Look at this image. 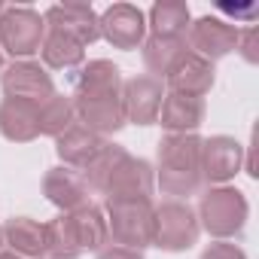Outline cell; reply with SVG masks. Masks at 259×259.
I'll use <instances>...</instances> for the list:
<instances>
[{"label": "cell", "instance_id": "1", "mask_svg": "<svg viewBox=\"0 0 259 259\" xmlns=\"http://www.w3.org/2000/svg\"><path fill=\"white\" fill-rule=\"evenodd\" d=\"M110 244L107 217L98 204H82L46 223V259H79Z\"/></svg>", "mask_w": 259, "mask_h": 259}, {"label": "cell", "instance_id": "2", "mask_svg": "<svg viewBox=\"0 0 259 259\" xmlns=\"http://www.w3.org/2000/svg\"><path fill=\"white\" fill-rule=\"evenodd\" d=\"M156 183L174 201L198 195L201 183V138L198 135H165L159 141Z\"/></svg>", "mask_w": 259, "mask_h": 259}, {"label": "cell", "instance_id": "3", "mask_svg": "<svg viewBox=\"0 0 259 259\" xmlns=\"http://www.w3.org/2000/svg\"><path fill=\"white\" fill-rule=\"evenodd\" d=\"M198 226L217 238V241H235L241 238L247 217H250V204L247 195L235 186H210L201 201H198Z\"/></svg>", "mask_w": 259, "mask_h": 259}, {"label": "cell", "instance_id": "4", "mask_svg": "<svg viewBox=\"0 0 259 259\" xmlns=\"http://www.w3.org/2000/svg\"><path fill=\"white\" fill-rule=\"evenodd\" d=\"M104 217H107V232H110L113 244L132 247V250L153 247V232H156V204H153V198L107 201Z\"/></svg>", "mask_w": 259, "mask_h": 259}, {"label": "cell", "instance_id": "5", "mask_svg": "<svg viewBox=\"0 0 259 259\" xmlns=\"http://www.w3.org/2000/svg\"><path fill=\"white\" fill-rule=\"evenodd\" d=\"M46 37L43 16L31 7H7L0 16V52H10L13 61H28L40 52Z\"/></svg>", "mask_w": 259, "mask_h": 259}, {"label": "cell", "instance_id": "6", "mask_svg": "<svg viewBox=\"0 0 259 259\" xmlns=\"http://www.w3.org/2000/svg\"><path fill=\"white\" fill-rule=\"evenodd\" d=\"M201 226L195 210L186 201H162L156 207V232H153V247L165 253H183L192 244H198Z\"/></svg>", "mask_w": 259, "mask_h": 259}, {"label": "cell", "instance_id": "7", "mask_svg": "<svg viewBox=\"0 0 259 259\" xmlns=\"http://www.w3.org/2000/svg\"><path fill=\"white\" fill-rule=\"evenodd\" d=\"M0 89L10 101H28V104H43L55 95V82L49 70L40 61H13L10 67L0 70Z\"/></svg>", "mask_w": 259, "mask_h": 259}, {"label": "cell", "instance_id": "8", "mask_svg": "<svg viewBox=\"0 0 259 259\" xmlns=\"http://www.w3.org/2000/svg\"><path fill=\"white\" fill-rule=\"evenodd\" d=\"M101 40H107L113 49L132 52L141 49L147 40V13L135 4H113L101 16Z\"/></svg>", "mask_w": 259, "mask_h": 259}, {"label": "cell", "instance_id": "9", "mask_svg": "<svg viewBox=\"0 0 259 259\" xmlns=\"http://www.w3.org/2000/svg\"><path fill=\"white\" fill-rule=\"evenodd\" d=\"M46 31L64 34L79 46H92L101 40V19L89 4H55L43 13Z\"/></svg>", "mask_w": 259, "mask_h": 259}, {"label": "cell", "instance_id": "10", "mask_svg": "<svg viewBox=\"0 0 259 259\" xmlns=\"http://www.w3.org/2000/svg\"><path fill=\"white\" fill-rule=\"evenodd\" d=\"M244 168V147L229 135H213L201 141V183L229 186Z\"/></svg>", "mask_w": 259, "mask_h": 259}, {"label": "cell", "instance_id": "11", "mask_svg": "<svg viewBox=\"0 0 259 259\" xmlns=\"http://www.w3.org/2000/svg\"><path fill=\"white\" fill-rule=\"evenodd\" d=\"M186 46L189 52L207 58L210 64L232 55L235 46H238V28L220 16H201L198 22L189 25V34H186Z\"/></svg>", "mask_w": 259, "mask_h": 259}, {"label": "cell", "instance_id": "12", "mask_svg": "<svg viewBox=\"0 0 259 259\" xmlns=\"http://www.w3.org/2000/svg\"><path fill=\"white\" fill-rule=\"evenodd\" d=\"M162 98H165V85H162V79H153L150 73L122 79L125 122H132V125H156L159 110H162Z\"/></svg>", "mask_w": 259, "mask_h": 259}, {"label": "cell", "instance_id": "13", "mask_svg": "<svg viewBox=\"0 0 259 259\" xmlns=\"http://www.w3.org/2000/svg\"><path fill=\"white\" fill-rule=\"evenodd\" d=\"M156 189V168L147 159H138L132 153H125L122 162L116 165L104 195L107 201H128V198H153Z\"/></svg>", "mask_w": 259, "mask_h": 259}, {"label": "cell", "instance_id": "14", "mask_svg": "<svg viewBox=\"0 0 259 259\" xmlns=\"http://www.w3.org/2000/svg\"><path fill=\"white\" fill-rule=\"evenodd\" d=\"M213 79H217L213 64H210L207 58L195 55V52H186V55L171 67V73L165 76L168 92L186 95V98H201V101H204V95L213 89Z\"/></svg>", "mask_w": 259, "mask_h": 259}, {"label": "cell", "instance_id": "15", "mask_svg": "<svg viewBox=\"0 0 259 259\" xmlns=\"http://www.w3.org/2000/svg\"><path fill=\"white\" fill-rule=\"evenodd\" d=\"M76 110V122L85 125L89 132L107 138L116 135L128 125L125 122V110H122V95H110V98H79L73 101Z\"/></svg>", "mask_w": 259, "mask_h": 259}, {"label": "cell", "instance_id": "16", "mask_svg": "<svg viewBox=\"0 0 259 259\" xmlns=\"http://www.w3.org/2000/svg\"><path fill=\"white\" fill-rule=\"evenodd\" d=\"M168 135H195L201 122H204V101L201 98H186V95H174L165 92L162 98V110L156 119Z\"/></svg>", "mask_w": 259, "mask_h": 259}, {"label": "cell", "instance_id": "17", "mask_svg": "<svg viewBox=\"0 0 259 259\" xmlns=\"http://www.w3.org/2000/svg\"><path fill=\"white\" fill-rule=\"evenodd\" d=\"M104 144H107V138H101V135L89 132L85 125L73 122L61 138H55V153H58V159H61L64 168H70V171L79 174V171L101 153Z\"/></svg>", "mask_w": 259, "mask_h": 259}, {"label": "cell", "instance_id": "18", "mask_svg": "<svg viewBox=\"0 0 259 259\" xmlns=\"http://www.w3.org/2000/svg\"><path fill=\"white\" fill-rule=\"evenodd\" d=\"M110 95H122V70L107 58H95V61L82 64L73 79V101L110 98Z\"/></svg>", "mask_w": 259, "mask_h": 259}, {"label": "cell", "instance_id": "19", "mask_svg": "<svg viewBox=\"0 0 259 259\" xmlns=\"http://www.w3.org/2000/svg\"><path fill=\"white\" fill-rule=\"evenodd\" d=\"M43 195L61 213H70V210L89 204V186L82 183V177L76 171H70L64 165L46 171V177H43Z\"/></svg>", "mask_w": 259, "mask_h": 259}, {"label": "cell", "instance_id": "20", "mask_svg": "<svg viewBox=\"0 0 259 259\" xmlns=\"http://www.w3.org/2000/svg\"><path fill=\"white\" fill-rule=\"evenodd\" d=\"M37 104L28 101H0V135L13 144H31L40 138V122H37Z\"/></svg>", "mask_w": 259, "mask_h": 259}, {"label": "cell", "instance_id": "21", "mask_svg": "<svg viewBox=\"0 0 259 259\" xmlns=\"http://www.w3.org/2000/svg\"><path fill=\"white\" fill-rule=\"evenodd\" d=\"M4 244L22 259H46V223L13 217L4 226Z\"/></svg>", "mask_w": 259, "mask_h": 259}, {"label": "cell", "instance_id": "22", "mask_svg": "<svg viewBox=\"0 0 259 259\" xmlns=\"http://www.w3.org/2000/svg\"><path fill=\"white\" fill-rule=\"evenodd\" d=\"M192 25V13L183 0H159L153 4L147 16V31L150 37H165V40H186Z\"/></svg>", "mask_w": 259, "mask_h": 259}, {"label": "cell", "instance_id": "23", "mask_svg": "<svg viewBox=\"0 0 259 259\" xmlns=\"http://www.w3.org/2000/svg\"><path fill=\"white\" fill-rule=\"evenodd\" d=\"M189 52L186 40H165V37H147L141 46L144 55V67L150 70L153 79H165L171 73V67Z\"/></svg>", "mask_w": 259, "mask_h": 259}, {"label": "cell", "instance_id": "24", "mask_svg": "<svg viewBox=\"0 0 259 259\" xmlns=\"http://www.w3.org/2000/svg\"><path fill=\"white\" fill-rule=\"evenodd\" d=\"M40 58L52 70H73V67L85 64V46H79L76 40H70L64 34L46 31L43 46H40Z\"/></svg>", "mask_w": 259, "mask_h": 259}, {"label": "cell", "instance_id": "25", "mask_svg": "<svg viewBox=\"0 0 259 259\" xmlns=\"http://www.w3.org/2000/svg\"><path fill=\"white\" fill-rule=\"evenodd\" d=\"M37 122H40V135H46V138H61L67 128L76 122L73 98L55 92L49 101L40 104V110H37Z\"/></svg>", "mask_w": 259, "mask_h": 259}, {"label": "cell", "instance_id": "26", "mask_svg": "<svg viewBox=\"0 0 259 259\" xmlns=\"http://www.w3.org/2000/svg\"><path fill=\"white\" fill-rule=\"evenodd\" d=\"M125 153H128L125 147L110 144V141L101 147V153L79 171V177H82V183L89 186V192H101V195H104V189H107V183H110V177H113V171H116V165L122 162Z\"/></svg>", "mask_w": 259, "mask_h": 259}, {"label": "cell", "instance_id": "27", "mask_svg": "<svg viewBox=\"0 0 259 259\" xmlns=\"http://www.w3.org/2000/svg\"><path fill=\"white\" fill-rule=\"evenodd\" d=\"M256 40H259V31H256L253 25L244 28V31H238V46H235V52H241V58H244L247 64H256V61H259Z\"/></svg>", "mask_w": 259, "mask_h": 259}, {"label": "cell", "instance_id": "28", "mask_svg": "<svg viewBox=\"0 0 259 259\" xmlns=\"http://www.w3.org/2000/svg\"><path fill=\"white\" fill-rule=\"evenodd\" d=\"M201 259H247V253L232 241H213V244L204 247Z\"/></svg>", "mask_w": 259, "mask_h": 259}, {"label": "cell", "instance_id": "29", "mask_svg": "<svg viewBox=\"0 0 259 259\" xmlns=\"http://www.w3.org/2000/svg\"><path fill=\"white\" fill-rule=\"evenodd\" d=\"M95 259H147L144 250H132V247H119V244H107L104 250H98Z\"/></svg>", "mask_w": 259, "mask_h": 259}, {"label": "cell", "instance_id": "30", "mask_svg": "<svg viewBox=\"0 0 259 259\" xmlns=\"http://www.w3.org/2000/svg\"><path fill=\"white\" fill-rule=\"evenodd\" d=\"M220 13H229V16H235V22L238 19H253L256 16V7L250 4V7H226V4H220Z\"/></svg>", "mask_w": 259, "mask_h": 259}, {"label": "cell", "instance_id": "31", "mask_svg": "<svg viewBox=\"0 0 259 259\" xmlns=\"http://www.w3.org/2000/svg\"><path fill=\"white\" fill-rule=\"evenodd\" d=\"M0 259H22V256H16L13 250H0Z\"/></svg>", "mask_w": 259, "mask_h": 259}, {"label": "cell", "instance_id": "32", "mask_svg": "<svg viewBox=\"0 0 259 259\" xmlns=\"http://www.w3.org/2000/svg\"><path fill=\"white\" fill-rule=\"evenodd\" d=\"M0 250H4V226H0Z\"/></svg>", "mask_w": 259, "mask_h": 259}, {"label": "cell", "instance_id": "33", "mask_svg": "<svg viewBox=\"0 0 259 259\" xmlns=\"http://www.w3.org/2000/svg\"><path fill=\"white\" fill-rule=\"evenodd\" d=\"M0 70H4V52H0Z\"/></svg>", "mask_w": 259, "mask_h": 259}, {"label": "cell", "instance_id": "34", "mask_svg": "<svg viewBox=\"0 0 259 259\" xmlns=\"http://www.w3.org/2000/svg\"><path fill=\"white\" fill-rule=\"evenodd\" d=\"M4 10H7V4H0V16H4Z\"/></svg>", "mask_w": 259, "mask_h": 259}]
</instances>
